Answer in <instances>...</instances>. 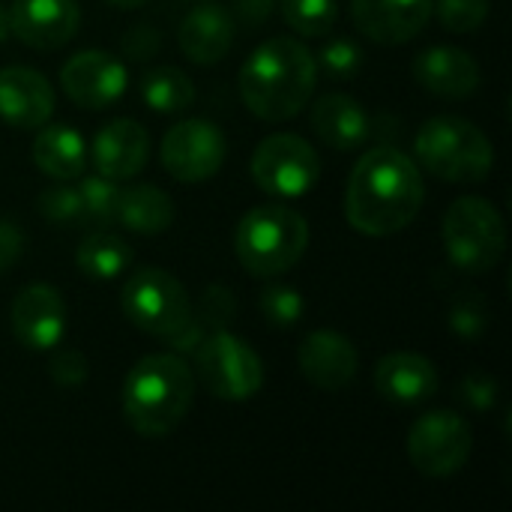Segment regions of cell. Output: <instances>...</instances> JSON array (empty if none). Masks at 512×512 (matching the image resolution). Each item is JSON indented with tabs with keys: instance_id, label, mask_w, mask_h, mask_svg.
I'll list each match as a JSON object with an SVG mask.
<instances>
[{
	"instance_id": "6da1fadb",
	"label": "cell",
	"mask_w": 512,
	"mask_h": 512,
	"mask_svg": "<svg viewBox=\"0 0 512 512\" xmlns=\"http://www.w3.org/2000/svg\"><path fill=\"white\" fill-rule=\"evenodd\" d=\"M426 186L417 162L396 147H375L357 159L345 186V219L357 234L393 237L423 210Z\"/></svg>"
},
{
	"instance_id": "7a4b0ae2",
	"label": "cell",
	"mask_w": 512,
	"mask_h": 512,
	"mask_svg": "<svg viewBox=\"0 0 512 512\" xmlns=\"http://www.w3.org/2000/svg\"><path fill=\"white\" fill-rule=\"evenodd\" d=\"M237 84L243 105L258 120L285 123L309 105L318 84V63L297 36H273L249 54Z\"/></svg>"
},
{
	"instance_id": "3957f363",
	"label": "cell",
	"mask_w": 512,
	"mask_h": 512,
	"mask_svg": "<svg viewBox=\"0 0 512 512\" xmlns=\"http://www.w3.org/2000/svg\"><path fill=\"white\" fill-rule=\"evenodd\" d=\"M195 375L180 354L141 357L123 381V417L141 438L171 435L189 414Z\"/></svg>"
},
{
	"instance_id": "277c9868",
	"label": "cell",
	"mask_w": 512,
	"mask_h": 512,
	"mask_svg": "<svg viewBox=\"0 0 512 512\" xmlns=\"http://www.w3.org/2000/svg\"><path fill=\"white\" fill-rule=\"evenodd\" d=\"M309 246V222L300 210L270 201L252 207L234 234V252L243 270L270 279L288 273Z\"/></svg>"
},
{
	"instance_id": "5b68a950",
	"label": "cell",
	"mask_w": 512,
	"mask_h": 512,
	"mask_svg": "<svg viewBox=\"0 0 512 512\" xmlns=\"http://www.w3.org/2000/svg\"><path fill=\"white\" fill-rule=\"evenodd\" d=\"M414 153L423 171L447 183H483L495 168L489 135L459 114L426 120L414 138Z\"/></svg>"
},
{
	"instance_id": "8992f818",
	"label": "cell",
	"mask_w": 512,
	"mask_h": 512,
	"mask_svg": "<svg viewBox=\"0 0 512 512\" xmlns=\"http://www.w3.org/2000/svg\"><path fill=\"white\" fill-rule=\"evenodd\" d=\"M444 249L462 273H489L507 252V225L501 210L480 198H456L444 213Z\"/></svg>"
},
{
	"instance_id": "52a82bcc",
	"label": "cell",
	"mask_w": 512,
	"mask_h": 512,
	"mask_svg": "<svg viewBox=\"0 0 512 512\" xmlns=\"http://www.w3.org/2000/svg\"><path fill=\"white\" fill-rule=\"evenodd\" d=\"M192 375L213 399L246 402L264 387V363L252 345L228 330L207 333L192 351Z\"/></svg>"
},
{
	"instance_id": "ba28073f",
	"label": "cell",
	"mask_w": 512,
	"mask_h": 512,
	"mask_svg": "<svg viewBox=\"0 0 512 512\" xmlns=\"http://www.w3.org/2000/svg\"><path fill=\"white\" fill-rule=\"evenodd\" d=\"M249 171L264 195L291 201L315 189L321 180V156L306 138L294 132H273L255 147Z\"/></svg>"
},
{
	"instance_id": "9c48e42d",
	"label": "cell",
	"mask_w": 512,
	"mask_h": 512,
	"mask_svg": "<svg viewBox=\"0 0 512 512\" xmlns=\"http://www.w3.org/2000/svg\"><path fill=\"white\" fill-rule=\"evenodd\" d=\"M123 315L141 333L168 339L192 315V300L177 276L162 267H144L123 285Z\"/></svg>"
},
{
	"instance_id": "30bf717a",
	"label": "cell",
	"mask_w": 512,
	"mask_h": 512,
	"mask_svg": "<svg viewBox=\"0 0 512 512\" xmlns=\"http://www.w3.org/2000/svg\"><path fill=\"white\" fill-rule=\"evenodd\" d=\"M474 450V435L465 417L456 411H429L408 432L411 465L432 480L459 474Z\"/></svg>"
},
{
	"instance_id": "8fae6325",
	"label": "cell",
	"mask_w": 512,
	"mask_h": 512,
	"mask_svg": "<svg viewBox=\"0 0 512 512\" xmlns=\"http://www.w3.org/2000/svg\"><path fill=\"white\" fill-rule=\"evenodd\" d=\"M225 156H228L225 132L201 117L174 123L159 144L162 168L180 183H204L216 177L219 168L225 165Z\"/></svg>"
},
{
	"instance_id": "7c38bea8",
	"label": "cell",
	"mask_w": 512,
	"mask_h": 512,
	"mask_svg": "<svg viewBox=\"0 0 512 512\" xmlns=\"http://www.w3.org/2000/svg\"><path fill=\"white\" fill-rule=\"evenodd\" d=\"M60 87L75 105L87 111H102V108H111L126 93L129 72L120 57L90 48V51L72 54L63 63Z\"/></svg>"
},
{
	"instance_id": "4fadbf2b",
	"label": "cell",
	"mask_w": 512,
	"mask_h": 512,
	"mask_svg": "<svg viewBox=\"0 0 512 512\" xmlns=\"http://www.w3.org/2000/svg\"><path fill=\"white\" fill-rule=\"evenodd\" d=\"M9 324L27 351H54L66 333V303L57 288L33 282L12 300Z\"/></svg>"
},
{
	"instance_id": "5bb4252c",
	"label": "cell",
	"mask_w": 512,
	"mask_h": 512,
	"mask_svg": "<svg viewBox=\"0 0 512 512\" xmlns=\"http://www.w3.org/2000/svg\"><path fill=\"white\" fill-rule=\"evenodd\" d=\"M9 27L27 48L54 51L75 39L81 9L75 0H15L9 9Z\"/></svg>"
},
{
	"instance_id": "9a60e30c",
	"label": "cell",
	"mask_w": 512,
	"mask_h": 512,
	"mask_svg": "<svg viewBox=\"0 0 512 512\" xmlns=\"http://www.w3.org/2000/svg\"><path fill=\"white\" fill-rule=\"evenodd\" d=\"M297 366L315 390L339 393L357 378L360 357L348 336L336 330H315L303 339L297 351Z\"/></svg>"
},
{
	"instance_id": "2e32d148",
	"label": "cell",
	"mask_w": 512,
	"mask_h": 512,
	"mask_svg": "<svg viewBox=\"0 0 512 512\" xmlns=\"http://www.w3.org/2000/svg\"><path fill=\"white\" fill-rule=\"evenodd\" d=\"M351 18L378 45H405L432 21V0H351Z\"/></svg>"
},
{
	"instance_id": "e0dca14e",
	"label": "cell",
	"mask_w": 512,
	"mask_h": 512,
	"mask_svg": "<svg viewBox=\"0 0 512 512\" xmlns=\"http://www.w3.org/2000/svg\"><path fill=\"white\" fill-rule=\"evenodd\" d=\"M54 114L51 81L30 66L0 69V120L15 129H39Z\"/></svg>"
},
{
	"instance_id": "ac0fdd59",
	"label": "cell",
	"mask_w": 512,
	"mask_h": 512,
	"mask_svg": "<svg viewBox=\"0 0 512 512\" xmlns=\"http://www.w3.org/2000/svg\"><path fill=\"white\" fill-rule=\"evenodd\" d=\"M150 156V135L138 120L129 117H117L111 123H105L96 138H93V168L102 177L111 180H129L135 174H141V168L147 165Z\"/></svg>"
},
{
	"instance_id": "d6986e66",
	"label": "cell",
	"mask_w": 512,
	"mask_h": 512,
	"mask_svg": "<svg viewBox=\"0 0 512 512\" xmlns=\"http://www.w3.org/2000/svg\"><path fill=\"white\" fill-rule=\"evenodd\" d=\"M438 369L429 357L414 351H396L378 360L375 390L384 402L393 405H420L438 393Z\"/></svg>"
},
{
	"instance_id": "ffe728a7",
	"label": "cell",
	"mask_w": 512,
	"mask_h": 512,
	"mask_svg": "<svg viewBox=\"0 0 512 512\" xmlns=\"http://www.w3.org/2000/svg\"><path fill=\"white\" fill-rule=\"evenodd\" d=\"M414 78L435 96L465 99L480 87V63L462 48L435 45L414 60Z\"/></svg>"
},
{
	"instance_id": "44dd1931",
	"label": "cell",
	"mask_w": 512,
	"mask_h": 512,
	"mask_svg": "<svg viewBox=\"0 0 512 512\" xmlns=\"http://www.w3.org/2000/svg\"><path fill=\"white\" fill-rule=\"evenodd\" d=\"M180 51L201 66L219 63L234 45V18L219 3H201L189 9L177 30Z\"/></svg>"
},
{
	"instance_id": "7402d4cb",
	"label": "cell",
	"mask_w": 512,
	"mask_h": 512,
	"mask_svg": "<svg viewBox=\"0 0 512 512\" xmlns=\"http://www.w3.org/2000/svg\"><path fill=\"white\" fill-rule=\"evenodd\" d=\"M312 129L327 147L348 153V150H357L369 141L372 117L354 96L327 93L312 105Z\"/></svg>"
},
{
	"instance_id": "603a6c76",
	"label": "cell",
	"mask_w": 512,
	"mask_h": 512,
	"mask_svg": "<svg viewBox=\"0 0 512 512\" xmlns=\"http://www.w3.org/2000/svg\"><path fill=\"white\" fill-rule=\"evenodd\" d=\"M33 162L45 177L57 183L78 180L87 171V144L81 132H75L72 126L45 123L33 138Z\"/></svg>"
},
{
	"instance_id": "cb8c5ba5",
	"label": "cell",
	"mask_w": 512,
	"mask_h": 512,
	"mask_svg": "<svg viewBox=\"0 0 512 512\" xmlns=\"http://www.w3.org/2000/svg\"><path fill=\"white\" fill-rule=\"evenodd\" d=\"M117 222L132 234H144V237L165 234L174 222V204L159 186L135 183L129 189H120Z\"/></svg>"
},
{
	"instance_id": "d4e9b609",
	"label": "cell",
	"mask_w": 512,
	"mask_h": 512,
	"mask_svg": "<svg viewBox=\"0 0 512 512\" xmlns=\"http://www.w3.org/2000/svg\"><path fill=\"white\" fill-rule=\"evenodd\" d=\"M141 99L150 111L159 114H180L189 111L195 102L192 78L177 66H156L141 78Z\"/></svg>"
},
{
	"instance_id": "484cf974",
	"label": "cell",
	"mask_w": 512,
	"mask_h": 512,
	"mask_svg": "<svg viewBox=\"0 0 512 512\" xmlns=\"http://www.w3.org/2000/svg\"><path fill=\"white\" fill-rule=\"evenodd\" d=\"M75 264L90 279H117L132 264V249L117 234L93 231L81 240L75 252Z\"/></svg>"
},
{
	"instance_id": "4316f807",
	"label": "cell",
	"mask_w": 512,
	"mask_h": 512,
	"mask_svg": "<svg viewBox=\"0 0 512 512\" xmlns=\"http://www.w3.org/2000/svg\"><path fill=\"white\" fill-rule=\"evenodd\" d=\"M282 18L300 36H327L339 21V0H279Z\"/></svg>"
},
{
	"instance_id": "83f0119b",
	"label": "cell",
	"mask_w": 512,
	"mask_h": 512,
	"mask_svg": "<svg viewBox=\"0 0 512 512\" xmlns=\"http://www.w3.org/2000/svg\"><path fill=\"white\" fill-rule=\"evenodd\" d=\"M78 195H81V213L90 225H111L117 222V201H120V186L111 177L102 174H81L78 183Z\"/></svg>"
},
{
	"instance_id": "f1b7e54d",
	"label": "cell",
	"mask_w": 512,
	"mask_h": 512,
	"mask_svg": "<svg viewBox=\"0 0 512 512\" xmlns=\"http://www.w3.org/2000/svg\"><path fill=\"white\" fill-rule=\"evenodd\" d=\"M492 0H432V15L450 33H477L489 18Z\"/></svg>"
},
{
	"instance_id": "f546056e",
	"label": "cell",
	"mask_w": 512,
	"mask_h": 512,
	"mask_svg": "<svg viewBox=\"0 0 512 512\" xmlns=\"http://www.w3.org/2000/svg\"><path fill=\"white\" fill-rule=\"evenodd\" d=\"M237 315V303H234V294L225 288V285H210L198 303V309H192V321L201 327V333H216V330H225Z\"/></svg>"
},
{
	"instance_id": "4dcf8cb0",
	"label": "cell",
	"mask_w": 512,
	"mask_h": 512,
	"mask_svg": "<svg viewBox=\"0 0 512 512\" xmlns=\"http://www.w3.org/2000/svg\"><path fill=\"white\" fill-rule=\"evenodd\" d=\"M39 213L45 222L51 225H60V228H69V225H78L84 219L81 213V195H78V186H66V183H57L51 189H45L39 195Z\"/></svg>"
},
{
	"instance_id": "1f68e13d",
	"label": "cell",
	"mask_w": 512,
	"mask_h": 512,
	"mask_svg": "<svg viewBox=\"0 0 512 512\" xmlns=\"http://www.w3.org/2000/svg\"><path fill=\"white\" fill-rule=\"evenodd\" d=\"M261 315L273 327H294L303 318V294L288 285H273L261 291Z\"/></svg>"
},
{
	"instance_id": "d6a6232c",
	"label": "cell",
	"mask_w": 512,
	"mask_h": 512,
	"mask_svg": "<svg viewBox=\"0 0 512 512\" xmlns=\"http://www.w3.org/2000/svg\"><path fill=\"white\" fill-rule=\"evenodd\" d=\"M450 327H453L459 336H465V339L480 336V333L489 327V306H486L483 294H477V291L459 294V297L450 303Z\"/></svg>"
},
{
	"instance_id": "836d02e7",
	"label": "cell",
	"mask_w": 512,
	"mask_h": 512,
	"mask_svg": "<svg viewBox=\"0 0 512 512\" xmlns=\"http://www.w3.org/2000/svg\"><path fill=\"white\" fill-rule=\"evenodd\" d=\"M318 69H324L330 78H351L363 66V51L351 39H327L321 54L315 57Z\"/></svg>"
},
{
	"instance_id": "e575fe53",
	"label": "cell",
	"mask_w": 512,
	"mask_h": 512,
	"mask_svg": "<svg viewBox=\"0 0 512 512\" xmlns=\"http://www.w3.org/2000/svg\"><path fill=\"white\" fill-rule=\"evenodd\" d=\"M48 369L51 381L60 387H81L87 381V357L78 348H57Z\"/></svg>"
},
{
	"instance_id": "d590c367",
	"label": "cell",
	"mask_w": 512,
	"mask_h": 512,
	"mask_svg": "<svg viewBox=\"0 0 512 512\" xmlns=\"http://www.w3.org/2000/svg\"><path fill=\"white\" fill-rule=\"evenodd\" d=\"M459 399L465 405H471L474 411H489L498 399V384H495V378H489L483 372H471L459 387Z\"/></svg>"
},
{
	"instance_id": "8d00e7d4",
	"label": "cell",
	"mask_w": 512,
	"mask_h": 512,
	"mask_svg": "<svg viewBox=\"0 0 512 512\" xmlns=\"http://www.w3.org/2000/svg\"><path fill=\"white\" fill-rule=\"evenodd\" d=\"M159 51V33L150 24H138L123 36V54L132 60H147Z\"/></svg>"
},
{
	"instance_id": "74e56055",
	"label": "cell",
	"mask_w": 512,
	"mask_h": 512,
	"mask_svg": "<svg viewBox=\"0 0 512 512\" xmlns=\"http://www.w3.org/2000/svg\"><path fill=\"white\" fill-rule=\"evenodd\" d=\"M21 252H24V237H21L18 225L9 219H0V273L15 267Z\"/></svg>"
},
{
	"instance_id": "f35d334b",
	"label": "cell",
	"mask_w": 512,
	"mask_h": 512,
	"mask_svg": "<svg viewBox=\"0 0 512 512\" xmlns=\"http://www.w3.org/2000/svg\"><path fill=\"white\" fill-rule=\"evenodd\" d=\"M273 3L276 0H237V12L246 24H261L270 15Z\"/></svg>"
},
{
	"instance_id": "ab89813d",
	"label": "cell",
	"mask_w": 512,
	"mask_h": 512,
	"mask_svg": "<svg viewBox=\"0 0 512 512\" xmlns=\"http://www.w3.org/2000/svg\"><path fill=\"white\" fill-rule=\"evenodd\" d=\"M9 33H12V27H9V9L0 3V45L9 39Z\"/></svg>"
},
{
	"instance_id": "60d3db41",
	"label": "cell",
	"mask_w": 512,
	"mask_h": 512,
	"mask_svg": "<svg viewBox=\"0 0 512 512\" xmlns=\"http://www.w3.org/2000/svg\"><path fill=\"white\" fill-rule=\"evenodd\" d=\"M111 6H117V9H138V6H144L147 0H108Z\"/></svg>"
}]
</instances>
